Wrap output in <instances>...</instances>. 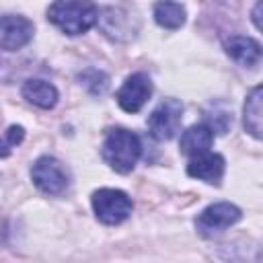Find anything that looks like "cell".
I'll return each mask as SVG.
<instances>
[{
    "instance_id": "277c9868",
    "label": "cell",
    "mask_w": 263,
    "mask_h": 263,
    "mask_svg": "<svg viewBox=\"0 0 263 263\" xmlns=\"http://www.w3.org/2000/svg\"><path fill=\"white\" fill-rule=\"evenodd\" d=\"M31 179L35 187L47 195H62L68 185L70 177L64 168V164L53 156H39L31 166Z\"/></svg>"
},
{
    "instance_id": "5bb4252c",
    "label": "cell",
    "mask_w": 263,
    "mask_h": 263,
    "mask_svg": "<svg viewBox=\"0 0 263 263\" xmlns=\"http://www.w3.org/2000/svg\"><path fill=\"white\" fill-rule=\"evenodd\" d=\"M261 86H255L249 95H247V101H245V109H242V123H245V129L253 136V138H261V132H263V109H261Z\"/></svg>"
},
{
    "instance_id": "7c38bea8",
    "label": "cell",
    "mask_w": 263,
    "mask_h": 263,
    "mask_svg": "<svg viewBox=\"0 0 263 263\" xmlns=\"http://www.w3.org/2000/svg\"><path fill=\"white\" fill-rule=\"evenodd\" d=\"M23 97L39 107V109H51L55 103H58V88L53 84H49L47 80H41V78H31L23 84Z\"/></svg>"
},
{
    "instance_id": "ba28073f",
    "label": "cell",
    "mask_w": 263,
    "mask_h": 263,
    "mask_svg": "<svg viewBox=\"0 0 263 263\" xmlns=\"http://www.w3.org/2000/svg\"><path fill=\"white\" fill-rule=\"evenodd\" d=\"M35 27L23 14H4L0 16V49L16 51L33 39Z\"/></svg>"
},
{
    "instance_id": "30bf717a",
    "label": "cell",
    "mask_w": 263,
    "mask_h": 263,
    "mask_svg": "<svg viewBox=\"0 0 263 263\" xmlns=\"http://www.w3.org/2000/svg\"><path fill=\"white\" fill-rule=\"evenodd\" d=\"M226 53L240 66L245 68H255L261 62V43L255 41L253 37H245V35H232L230 39H226L224 43Z\"/></svg>"
},
{
    "instance_id": "7a4b0ae2",
    "label": "cell",
    "mask_w": 263,
    "mask_h": 263,
    "mask_svg": "<svg viewBox=\"0 0 263 263\" xmlns=\"http://www.w3.org/2000/svg\"><path fill=\"white\" fill-rule=\"evenodd\" d=\"M103 160L115 171V173H129L134 171L140 154H142V142L140 138L125 129V127H113L105 134L103 148H101Z\"/></svg>"
},
{
    "instance_id": "9a60e30c",
    "label": "cell",
    "mask_w": 263,
    "mask_h": 263,
    "mask_svg": "<svg viewBox=\"0 0 263 263\" xmlns=\"http://www.w3.org/2000/svg\"><path fill=\"white\" fill-rule=\"evenodd\" d=\"M80 84L90 92V95H103L109 86V78L107 74H103L101 70H95V68H88L84 70L80 76H78Z\"/></svg>"
},
{
    "instance_id": "e0dca14e",
    "label": "cell",
    "mask_w": 263,
    "mask_h": 263,
    "mask_svg": "<svg viewBox=\"0 0 263 263\" xmlns=\"http://www.w3.org/2000/svg\"><path fill=\"white\" fill-rule=\"evenodd\" d=\"M259 8H261V0H257L255 10H253V21H255V27H257V29H261V23H259Z\"/></svg>"
},
{
    "instance_id": "5b68a950",
    "label": "cell",
    "mask_w": 263,
    "mask_h": 263,
    "mask_svg": "<svg viewBox=\"0 0 263 263\" xmlns=\"http://www.w3.org/2000/svg\"><path fill=\"white\" fill-rule=\"evenodd\" d=\"M240 218H242L240 208H236L230 201H218L199 212V216L195 218V228L201 236L210 238V236L224 232L226 228L236 224Z\"/></svg>"
},
{
    "instance_id": "8fae6325",
    "label": "cell",
    "mask_w": 263,
    "mask_h": 263,
    "mask_svg": "<svg viewBox=\"0 0 263 263\" xmlns=\"http://www.w3.org/2000/svg\"><path fill=\"white\" fill-rule=\"evenodd\" d=\"M212 144H214V127L208 123H195L181 134L179 150H181V154L193 158V156L208 152L212 148Z\"/></svg>"
},
{
    "instance_id": "2e32d148",
    "label": "cell",
    "mask_w": 263,
    "mask_h": 263,
    "mask_svg": "<svg viewBox=\"0 0 263 263\" xmlns=\"http://www.w3.org/2000/svg\"><path fill=\"white\" fill-rule=\"evenodd\" d=\"M23 138H25L23 125H10L4 134V138L0 140V156H8L10 150L23 142Z\"/></svg>"
},
{
    "instance_id": "9c48e42d",
    "label": "cell",
    "mask_w": 263,
    "mask_h": 263,
    "mask_svg": "<svg viewBox=\"0 0 263 263\" xmlns=\"http://www.w3.org/2000/svg\"><path fill=\"white\" fill-rule=\"evenodd\" d=\"M224 171H226V160L222 154H216V152H203L199 156H193L187 164V175L197 179V181H203L208 185H220L222 177H224Z\"/></svg>"
},
{
    "instance_id": "8992f818",
    "label": "cell",
    "mask_w": 263,
    "mask_h": 263,
    "mask_svg": "<svg viewBox=\"0 0 263 263\" xmlns=\"http://www.w3.org/2000/svg\"><path fill=\"white\" fill-rule=\"evenodd\" d=\"M181 119H183V105L177 99H166L162 101L148 117V132L154 140H171L177 136L181 129Z\"/></svg>"
},
{
    "instance_id": "52a82bcc",
    "label": "cell",
    "mask_w": 263,
    "mask_h": 263,
    "mask_svg": "<svg viewBox=\"0 0 263 263\" xmlns=\"http://www.w3.org/2000/svg\"><path fill=\"white\" fill-rule=\"evenodd\" d=\"M152 95V82L144 72H136L125 78L117 90V103L125 113H138Z\"/></svg>"
},
{
    "instance_id": "4fadbf2b",
    "label": "cell",
    "mask_w": 263,
    "mask_h": 263,
    "mask_svg": "<svg viewBox=\"0 0 263 263\" xmlns=\"http://www.w3.org/2000/svg\"><path fill=\"white\" fill-rule=\"evenodd\" d=\"M152 14H154L156 25H160L162 29H168V31L181 29L185 25V16H187L183 4H179L175 0H160V2H156Z\"/></svg>"
},
{
    "instance_id": "6da1fadb",
    "label": "cell",
    "mask_w": 263,
    "mask_h": 263,
    "mask_svg": "<svg viewBox=\"0 0 263 263\" xmlns=\"http://www.w3.org/2000/svg\"><path fill=\"white\" fill-rule=\"evenodd\" d=\"M47 21L66 35H82L99 21V10L90 0H53Z\"/></svg>"
},
{
    "instance_id": "3957f363",
    "label": "cell",
    "mask_w": 263,
    "mask_h": 263,
    "mask_svg": "<svg viewBox=\"0 0 263 263\" xmlns=\"http://www.w3.org/2000/svg\"><path fill=\"white\" fill-rule=\"evenodd\" d=\"M90 203H92L97 220L107 224V226H115V224L125 222L132 214V208H134L129 195L125 191L113 189V187L97 189L90 197Z\"/></svg>"
}]
</instances>
